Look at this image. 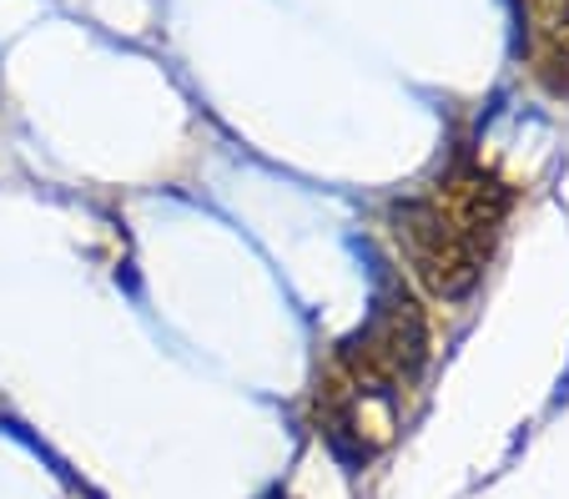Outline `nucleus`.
I'll return each instance as SVG.
<instances>
[{
	"label": "nucleus",
	"instance_id": "nucleus-1",
	"mask_svg": "<svg viewBox=\"0 0 569 499\" xmlns=\"http://www.w3.org/2000/svg\"><path fill=\"white\" fill-rule=\"evenodd\" d=\"M388 232H393L403 262L413 278L443 303H459L473 293V282L483 272V248L453 222V212L433 197H409L388 212Z\"/></svg>",
	"mask_w": 569,
	"mask_h": 499
},
{
	"label": "nucleus",
	"instance_id": "nucleus-2",
	"mask_svg": "<svg viewBox=\"0 0 569 499\" xmlns=\"http://www.w3.org/2000/svg\"><path fill=\"white\" fill-rule=\"evenodd\" d=\"M348 353H363L368 379L409 383L423 369V353H429V328H423V313L413 308V298H383L378 313L368 318V328L358 333V343H348Z\"/></svg>",
	"mask_w": 569,
	"mask_h": 499
}]
</instances>
